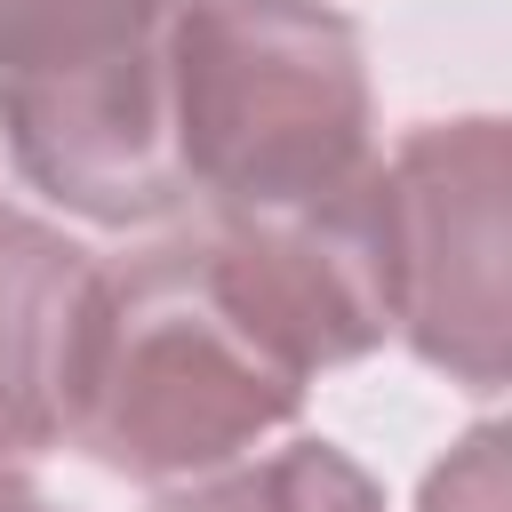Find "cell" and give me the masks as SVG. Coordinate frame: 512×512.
Returning a JSON list of instances; mask_svg holds the SVG:
<instances>
[{
	"instance_id": "obj_7",
	"label": "cell",
	"mask_w": 512,
	"mask_h": 512,
	"mask_svg": "<svg viewBox=\"0 0 512 512\" xmlns=\"http://www.w3.org/2000/svg\"><path fill=\"white\" fill-rule=\"evenodd\" d=\"M424 512H504V432L496 424L464 432L448 448V464H432Z\"/></svg>"
},
{
	"instance_id": "obj_1",
	"label": "cell",
	"mask_w": 512,
	"mask_h": 512,
	"mask_svg": "<svg viewBox=\"0 0 512 512\" xmlns=\"http://www.w3.org/2000/svg\"><path fill=\"white\" fill-rule=\"evenodd\" d=\"M392 336L368 176L312 216H216L104 264L72 448L128 480L216 472L296 424L304 384Z\"/></svg>"
},
{
	"instance_id": "obj_6",
	"label": "cell",
	"mask_w": 512,
	"mask_h": 512,
	"mask_svg": "<svg viewBox=\"0 0 512 512\" xmlns=\"http://www.w3.org/2000/svg\"><path fill=\"white\" fill-rule=\"evenodd\" d=\"M152 512H384V496L336 440H288V448H248L216 472L168 480Z\"/></svg>"
},
{
	"instance_id": "obj_8",
	"label": "cell",
	"mask_w": 512,
	"mask_h": 512,
	"mask_svg": "<svg viewBox=\"0 0 512 512\" xmlns=\"http://www.w3.org/2000/svg\"><path fill=\"white\" fill-rule=\"evenodd\" d=\"M0 512H56V504H48L24 472H8V480H0Z\"/></svg>"
},
{
	"instance_id": "obj_5",
	"label": "cell",
	"mask_w": 512,
	"mask_h": 512,
	"mask_svg": "<svg viewBox=\"0 0 512 512\" xmlns=\"http://www.w3.org/2000/svg\"><path fill=\"white\" fill-rule=\"evenodd\" d=\"M96 312L104 264L56 224L0 208V464H32L72 440Z\"/></svg>"
},
{
	"instance_id": "obj_3",
	"label": "cell",
	"mask_w": 512,
	"mask_h": 512,
	"mask_svg": "<svg viewBox=\"0 0 512 512\" xmlns=\"http://www.w3.org/2000/svg\"><path fill=\"white\" fill-rule=\"evenodd\" d=\"M176 0H0V136L32 192L88 224L184 216L168 136Z\"/></svg>"
},
{
	"instance_id": "obj_2",
	"label": "cell",
	"mask_w": 512,
	"mask_h": 512,
	"mask_svg": "<svg viewBox=\"0 0 512 512\" xmlns=\"http://www.w3.org/2000/svg\"><path fill=\"white\" fill-rule=\"evenodd\" d=\"M168 136L184 208L312 216L376 168L360 24L320 0H176Z\"/></svg>"
},
{
	"instance_id": "obj_9",
	"label": "cell",
	"mask_w": 512,
	"mask_h": 512,
	"mask_svg": "<svg viewBox=\"0 0 512 512\" xmlns=\"http://www.w3.org/2000/svg\"><path fill=\"white\" fill-rule=\"evenodd\" d=\"M8 472H16V464H0V480H8Z\"/></svg>"
},
{
	"instance_id": "obj_4",
	"label": "cell",
	"mask_w": 512,
	"mask_h": 512,
	"mask_svg": "<svg viewBox=\"0 0 512 512\" xmlns=\"http://www.w3.org/2000/svg\"><path fill=\"white\" fill-rule=\"evenodd\" d=\"M392 336L472 392L504 384L512 328V144L504 120H424L368 168Z\"/></svg>"
}]
</instances>
